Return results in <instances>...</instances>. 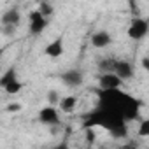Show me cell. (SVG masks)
Listing matches in <instances>:
<instances>
[{
	"label": "cell",
	"mask_w": 149,
	"mask_h": 149,
	"mask_svg": "<svg viewBox=\"0 0 149 149\" xmlns=\"http://www.w3.org/2000/svg\"><path fill=\"white\" fill-rule=\"evenodd\" d=\"M114 74H116V76H118L121 81L132 79V77H133V67H132V63L126 61V60H116Z\"/></svg>",
	"instance_id": "obj_7"
},
{
	"label": "cell",
	"mask_w": 149,
	"mask_h": 149,
	"mask_svg": "<svg viewBox=\"0 0 149 149\" xmlns=\"http://www.w3.org/2000/svg\"><path fill=\"white\" fill-rule=\"evenodd\" d=\"M111 42H112V37H111V33L105 32V30H98V32H95V33L91 35V44H93V47L104 49V47H107Z\"/></svg>",
	"instance_id": "obj_10"
},
{
	"label": "cell",
	"mask_w": 149,
	"mask_h": 149,
	"mask_svg": "<svg viewBox=\"0 0 149 149\" xmlns=\"http://www.w3.org/2000/svg\"><path fill=\"white\" fill-rule=\"evenodd\" d=\"M76 105H77V98L76 97H65L60 102V109L63 112H72L74 109H76Z\"/></svg>",
	"instance_id": "obj_13"
},
{
	"label": "cell",
	"mask_w": 149,
	"mask_h": 149,
	"mask_svg": "<svg viewBox=\"0 0 149 149\" xmlns=\"http://www.w3.org/2000/svg\"><path fill=\"white\" fill-rule=\"evenodd\" d=\"M51 149H68V144H67V140H61L60 144H56V146L51 147Z\"/></svg>",
	"instance_id": "obj_18"
},
{
	"label": "cell",
	"mask_w": 149,
	"mask_h": 149,
	"mask_svg": "<svg viewBox=\"0 0 149 149\" xmlns=\"http://www.w3.org/2000/svg\"><path fill=\"white\" fill-rule=\"evenodd\" d=\"M98 83H100L102 91H112V90H119L123 81L116 76V74H102Z\"/></svg>",
	"instance_id": "obj_6"
},
{
	"label": "cell",
	"mask_w": 149,
	"mask_h": 149,
	"mask_svg": "<svg viewBox=\"0 0 149 149\" xmlns=\"http://www.w3.org/2000/svg\"><path fill=\"white\" fill-rule=\"evenodd\" d=\"M19 109H21V107H19L18 104H11V105L7 107V111H9V112H14V111H19Z\"/></svg>",
	"instance_id": "obj_20"
},
{
	"label": "cell",
	"mask_w": 149,
	"mask_h": 149,
	"mask_svg": "<svg viewBox=\"0 0 149 149\" xmlns=\"http://www.w3.org/2000/svg\"><path fill=\"white\" fill-rule=\"evenodd\" d=\"M142 67H144V68H146V70H149V56H147V58H144V60H142Z\"/></svg>",
	"instance_id": "obj_21"
},
{
	"label": "cell",
	"mask_w": 149,
	"mask_h": 149,
	"mask_svg": "<svg viewBox=\"0 0 149 149\" xmlns=\"http://www.w3.org/2000/svg\"><path fill=\"white\" fill-rule=\"evenodd\" d=\"M39 119L44 123V125H58L60 123V114L56 111V107H42L39 111Z\"/></svg>",
	"instance_id": "obj_8"
},
{
	"label": "cell",
	"mask_w": 149,
	"mask_h": 149,
	"mask_svg": "<svg viewBox=\"0 0 149 149\" xmlns=\"http://www.w3.org/2000/svg\"><path fill=\"white\" fill-rule=\"evenodd\" d=\"M139 135H140V137H149V118L140 123V126H139Z\"/></svg>",
	"instance_id": "obj_16"
},
{
	"label": "cell",
	"mask_w": 149,
	"mask_h": 149,
	"mask_svg": "<svg viewBox=\"0 0 149 149\" xmlns=\"http://www.w3.org/2000/svg\"><path fill=\"white\" fill-rule=\"evenodd\" d=\"M28 18H30V32H32L33 35L42 33L44 28L47 26V19H46V16H42L39 11H32V13L28 14Z\"/></svg>",
	"instance_id": "obj_5"
},
{
	"label": "cell",
	"mask_w": 149,
	"mask_h": 149,
	"mask_svg": "<svg viewBox=\"0 0 149 149\" xmlns=\"http://www.w3.org/2000/svg\"><path fill=\"white\" fill-rule=\"evenodd\" d=\"M39 13H40L42 16H46V18H47V16H51V14H53V6H51V4H47V2H40V4H39Z\"/></svg>",
	"instance_id": "obj_15"
},
{
	"label": "cell",
	"mask_w": 149,
	"mask_h": 149,
	"mask_svg": "<svg viewBox=\"0 0 149 149\" xmlns=\"http://www.w3.org/2000/svg\"><path fill=\"white\" fill-rule=\"evenodd\" d=\"M44 53H46V56H49V58H58V56H61V54H63V40H61V39H54L53 42H49V44L46 46Z\"/></svg>",
	"instance_id": "obj_11"
},
{
	"label": "cell",
	"mask_w": 149,
	"mask_h": 149,
	"mask_svg": "<svg viewBox=\"0 0 149 149\" xmlns=\"http://www.w3.org/2000/svg\"><path fill=\"white\" fill-rule=\"evenodd\" d=\"M98 107H104V109H109V111L119 114L125 121H133L140 114V102L121 90L100 91Z\"/></svg>",
	"instance_id": "obj_1"
},
{
	"label": "cell",
	"mask_w": 149,
	"mask_h": 149,
	"mask_svg": "<svg viewBox=\"0 0 149 149\" xmlns=\"http://www.w3.org/2000/svg\"><path fill=\"white\" fill-rule=\"evenodd\" d=\"M84 125H86V126H102V128H105L107 132H111L112 137H116V139L126 137V121H125L119 114H116V112H112V111H109V109L98 107V105H97V109L86 118Z\"/></svg>",
	"instance_id": "obj_2"
},
{
	"label": "cell",
	"mask_w": 149,
	"mask_h": 149,
	"mask_svg": "<svg viewBox=\"0 0 149 149\" xmlns=\"http://www.w3.org/2000/svg\"><path fill=\"white\" fill-rule=\"evenodd\" d=\"M61 81H63V84H67L70 88H77L83 84V74L79 70H67L61 74Z\"/></svg>",
	"instance_id": "obj_9"
},
{
	"label": "cell",
	"mask_w": 149,
	"mask_h": 149,
	"mask_svg": "<svg viewBox=\"0 0 149 149\" xmlns=\"http://www.w3.org/2000/svg\"><path fill=\"white\" fill-rule=\"evenodd\" d=\"M47 102H49V105H51V107H54V105H60V102H61V98H60V93H58V91H54V90H51V91L47 93Z\"/></svg>",
	"instance_id": "obj_14"
},
{
	"label": "cell",
	"mask_w": 149,
	"mask_h": 149,
	"mask_svg": "<svg viewBox=\"0 0 149 149\" xmlns=\"http://www.w3.org/2000/svg\"><path fill=\"white\" fill-rule=\"evenodd\" d=\"M19 19H21V14L16 9L7 11L6 14H2V25L4 26H18L19 25Z\"/></svg>",
	"instance_id": "obj_12"
},
{
	"label": "cell",
	"mask_w": 149,
	"mask_h": 149,
	"mask_svg": "<svg viewBox=\"0 0 149 149\" xmlns=\"http://www.w3.org/2000/svg\"><path fill=\"white\" fill-rule=\"evenodd\" d=\"M147 33H149V21L140 16L133 18L130 23V28H128V37L133 40H142Z\"/></svg>",
	"instance_id": "obj_3"
},
{
	"label": "cell",
	"mask_w": 149,
	"mask_h": 149,
	"mask_svg": "<svg viewBox=\"0 0 149 149\" xmlns=\"http://www.w3.org/2000/svg\"><path fill=\"white\" fill-rule=\"evenodd\" d=\"M121 149H137V142H125L123 146H121Z\"/></svg>",
	"instance_id": "obj_17"
},
{
	"label": "cell",
	"mask_w": 149,
	"mask_h": 149,
	"mask_svg": "<svg viewBox=\"0 0 149 149\" xmlns=\"http://www.w3.org/2000/svg\"><path fill=\"white\" fill-rule=\"evenodd\" d=\"M14 30H16V26H4V33H6V35L14 33Z\"/></svg>",
	"instance_id": "obj_19"
},
{
	"label": "cell",
	"mask_w": 149,
	"mask_h": 149,
	"mask_svg": "<svg viewBox=\"0 0 149 149\" xmlns=\"http://www.w3.org/2000/svg\"><path fill=\"white\" fill-rule=\"evenodd\" d=\"M0 86H2L9 95H16V93H19L21 91V88H23V84L18 81V77H16V70L14 68H9L2 77H0Z\"/></svg>",
	"instance_id": "obj_4"
}]
</instances>
